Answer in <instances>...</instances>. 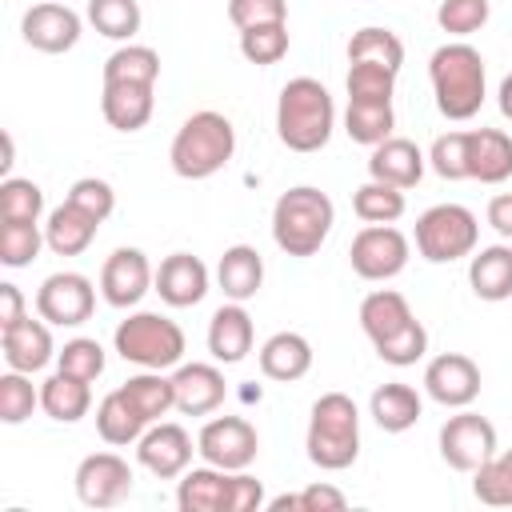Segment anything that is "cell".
<instances>
[{
  "label": "cell",
  "instance_id": "obj_1",
  "mask_svg": "<svg viewBox=\"0 0 512 512\" xmlns=\"http://www.w3.org/2000/svg\"><path fill=\"white\" fill-rule=\"evenodd\" d=\"M336 128V104L332 92L312 80V76H296L280 88L276 100V136L284 148L292 152H320L328 144Z\"/></svg>",
  "mask_w": 512,
  "mask_h": 512
},
{
  "label": "cell",
  "instance_id": "obj_2",
  "mask_svg": "<svg viewBox=\"0 0 512 512\" xmlns=\"http://www.w3.org/2000/svg\"><path fill=\"white\" fill-rule=\"evenodd\" d=\"M332 224H336V208H332L328 192H320L312 184L288 188L272 204V240L284 256H296V260L316 256L320 244L328 240Z\"/></svg>",
  "mask_w": 512,
  "mask_h": 512
},
{
  "label": "cell",
  "instance_id": "obj_3",
  "mask_svg": "<svg viewBox=\"0 0 512 512\" xmlns=\"http://www.w3.org/2000/svg\"><path fill=\"white\" fill-rule=\"evenodd\" d=\"M428 76H432V96L440 116L448 120H472L484 104V56L464 44H440L428 60Z\"/></svg>",
  "mask_w": 512,
  "mask_h": 512
},
{
  "label": "cell",
  "instance_id": "obj_4",
  "mask_svg": "<svg viewBox=\"0 0 512 512\" xmlns=\"http://www.w3.org/2000/svg\"><path fill=\"white\" fill-rule=\"evenodd\" d=\"M236 152V128L224 112H192L176 136H172V148H168V160H172V172L184 176V180H208L216 176Z\"/></svg>",
  "mask_w": 512,
  "mask_h": 512
},
{
  "label": "cell",
  "instance_id": "obj_5",
  "mask_svg": "<svg viewBox=\"0 0 512 512\" xmlns=\"http://www.w3.org/2000/svg\"><path fill=\"white\" fill-rule=\"evenodd\" d=\"M308 460L324 472H340L356 464L360 456V408L344 392H324L312 404L308 416V436H304Z\"/></svg>",
  "mask_w": 512,
  "mask_h": 512
},
{
  "label": "cell",
  "instance_id": "obj_6",
  "mask_svg": "<svg viewBox=\"0 0 512 512\" xmlns=\"http://www.w3.org/2000/svg\"><path fill=\"white\" fill-rule=\"evenodd\" d=\"M116 352L136 364V368H152V372H164V368H176L184 360V328L160 312H132L128 320L116 324V336H112Z\"/></svg>",
  "mask_w": 512,
  "mask_h": 512
},
{
  "label": "cell",
  "instance_id": "obj_7",
  "mask_svg": "<svg viewBox=\"0 0 512 512\" xmlns=\"http://www.w3.org/2000/svg\"><path fill=\"white\" fill-rule=\"evenodd\" d=\"M480 224L464 204H432L416 216V252L428 264H452L476 252Z\"/></svg>",
  "mask_w": 512,
  "mask_h": 512
},
{
  "label": "cell",
  "instance_id": "obj_8",
  "mask_svg": "<svg viewBox=\"0 0 512 512\" xmlns=\"http://www.w3.org/2000/svg\"><path fill=\"white\" fill-rule=\"evenodd\" d=\"M348 264L360 280H392L404 272L408 264V236L392 224H368L352 236V248H348Z\"/></svg>",
  "mask_w": 512,
  "mask_h": 512
},
{
  "label": "cell",
  "instance_id": "obj_9",
  "mask_svg": "<svg viewBox=\"0 0 512 512\" xmlns=\"http://www.w3.org/2000/svg\"><path fill=\"white\" fill-rule=\"evenodd\" d=\"M496 456V428L488 416L460 408L440 428V460L456 472H476L484 460Z\"/></svg>",
  "mask_w": 512,
  "mask_h": 512
},
{
  "label": "cell",
  "instance_id": "obj_10",
  "mask_svg": "<svg viewBox=\"0 0 512 512\" xmlns=\"http://www.w3.org/2000/svg\"><path fill=\"white\" fill-rule=\"evenodd\" d=\"M196 452L204 456V464L224 468V472H240L256 460L260 452V436L244 416H216L200 428L196 436Z\"/></svg>",
  "mask_w": 512,
  "mask_h": 512
},
{
  "label": "cell",
  "instance_id": "obj_11",
  "mask_svg": "<svg viewBox=\"0 0 512 512\" xmlns=\"http://www.w3.org/2000/svg\"><path fill=\"white\" fill-rule=\"evenodd\" d=\"M96 308V288L80 272H52L36 292V312L56 328H80Z\"/></svg>",
  "mask_w": 512,
  "mask_h": 512
},
{
  "label": "cell",
  "instance_id": "obj_12",
  "mask_svg": "<svg viewBox=\"0 0 512 512\" xmlns=\"http://www.w3.org/2000/svg\"><path fill=\"white\" fill-rule=\"evenodd\" d=\"M76 496L88 508H116L132 492V468L120 452H92L76 464Z\"/></svg>",
  "mask_w": 512,
  "mask_h": 512
},
{
  "label": "cell",
  "instance_id": "obj_13",
  "mask_svg": "<svg viewBox=\"0 0 512 512\" xmlns=\"http://www.w3.org/2000/svg\"><path fill=\"white\" fill-rule=\"evenodd\" d=\"M192 436L180 428V424H168V420H156L144 428V436L136 440V460L140 468H148L156 480H176L188 472L192 464Z\"/></svg>",
  "mask_w": 512,
  "mask_h": 512
},
{
  "label": "cell",
  "instance_id": "obj_14",
  "mask_svg": "<svg viewBox=\"0 0 512 512\" xmlns=\"http://www.w3.org/2000/svg\"><path fill=\"white\" fill-rule=\"evenodd\" d=\"M424 392L444 408H468L480 396V368L464 352H440L424 368Z\"/></svg>",
  "mask_w": 512,
  "mask_h": 512
},
{
  "label": "cell",
  "instance_id": "obj_15",
  "mask_svg": "<svg viewBox=\"0 0 512 512\" xmlns=\"http://www.w3.org/2000/svg\"><path fill=\"white\" fill-rule=\"evenodd\" d=\"M80 16L68 8V4H56V0H44V4H32L24 16H20V36L28 48L36 52H48V56H60L68 48H76L80 40Z\"/></svg>",
  "mask_w": 512,
  "mask_h": 512
},
{
  "label": "cell",
  "instance_id": "obj_16",
  "mask_svg": "<svg viewBox=\"0 0 512 512\" xmlns=\"http://www.w3.org/2000/svg\"><path fill=\"white\" fill-rule=\"evenodd\" d=\"M152 284H156V272L140 248H116L100 268V296L112 308L140 304L144 292H152Z\"/></svg>",
  "mask_w": 512,
  "mask_h": 512
},
{
  "label": "cell",
  "instance_id": "obj_17",
  "mask_svg": "<svg viewBox=\"0 0 512 512\" xmlns=\"http://www.w3.org/2000/svg\"><path fill=\"white\" fill-rule=\"evenodd\" d=\"M152 292H160V300L172 308H192L208 296V264L192 252H172L160 260Z\"/></svg>",
  "mask_w": 512,
  "mask_h": 512
},
{
  "label": "cell",
  "instance_id": "obj_18",
  "mask_svg": "<svg viewBox=\"0 0 512 512\" xmlns=\"http://www.w3.org/2000/svg\"><path fill=\"white\" fill-rule=\"evenodd\" d=\"M176 388V408L184 416H208L224 404V372L216 364H176L172 372Z\"/></svg>",
  "mask_w": 512,
  "mask_h": 512
},
{
  "label": "cell",
  "instance_id": "obj_19",
  "mask_svg": "<svg viewBox=\"0 0 512 512\" xmlns=\"http://www.w3.org/2000/svg\"><path fill=\"white\" fill-rule=\"evenodd\" d=\"M252 336H256L252 332V316L244 312L240 300L220 304L212 312V320H208V352L220 364H240L252 352Z\"/></svg>",
  "mask_w": 512,
  "mask_h": 512
},
{
  "label": "cell",
  "instance_id": "obj_20",
  "mask_svg": "<svg viewBox=\"0 0 512 512\" xmlns=\"http://www.w3.org/2000/svg\"><path fill=\"white\" fill-rule=\"evenodd\" d=\"M0 348H4L8 368L28 372V376L40 372V368L56 356V348H52V332H48V320H44V316H40V320L24 316L20 324L4 328V332H0Z\"/></svg>",
  "mask_w": 512,
  "mask_h": 512
},
{
  "label": "cell",
  "instance_id": "obj_21",
  "mask_svg": "<svg viewBox=\"0 0 512 512\" xmlns=\"http://www.w3.org/2000/svg\"><path fill=\"white\" fill-rule=\"evenodd\" d=\"M156 108V84H104L100 92V112L116 132H140L152 120Z\"/></svg>",
  "mask_w": 512,
  "mask_h": 512
},
{
  "label": "cell",
  "instance_id": "obj_22",
  "mask_svg": "<svg viewBox=\"0 0 512 512\" xmlns=\"http://www.w3.org/2000/svg\"><path fill=\"white\" fill-rule=\"evenodd\" d=\"M424 164H428V156H424L412 140L388 136L384 144L372 148V156H368V176H372V180H384V184H396V188H416L420 176H424Z\"/></svg>",
  "mask_w": 512,
  "mask_h": 512
},
{
  "label": "cell",
  "instance_id": "obj_23",
  "mask_svg": "<svg viewBox=\"0 0 512 512\" xmlns=\"http://www.w3.org/2000/svg\"><path fill=\"white\" fill-rule=\"evenodd\" d=\"M468 180L504 184L512 180V136L500 128H472L468 132Z\"/></svg>",
  "mask_w": 512,
  "mask_h": 512
},
{
  "label": "cell",
  "instance_id": "obj_24",
  "mask_svg": "<svg viewBox=\"0 0 512 512\" xmlns=\"http://www.w3.org/2000/svg\"><path fill=\"white\" fill-rule=\"evenodd\" d=\"M468 284L488 304L512 300V244H488V248L472 252Z\"/></svg>",
  "mask_w": 512,
  "mask_h": 512
},
{
  "label": "cell",
  "instance_id": "obj_25",
  "mask_svg": "<svg viewBox=\"0 0 512 512\" xmlns=\"http://www.w3.org/2000/svg\"><path fill=\"white\" fill-rule=\"evenodd\" d=\"M216 284H220V292L228 300H240V304L252 300L260 292V284H264V260H260V252L252 244L224 248L220 264H216Z\"/></svg>",
  "mask_w": 512,
  "mask_h": 512
},
{
  "label": "cell",
  "instance_id": "obj_26",
  "mask_svg": "<svg viewBox=\"0 0 512 512\" xmlns=\"http://www.w3.org/2000/svg\"><path fill=\"white\" fill-rule=\"evenodd\" d=\"M308 368H312V344L300 332H276L260 344V372L268 380L292 384V380L308 376Z\"/></svg>",
  "mask_w": 512,
  "mask_h": 512
},
{
  "label": "cell",
  "instance_id": "obj_27",
  "mask_svg": "<svg viewBox=\"0 0 512 512\" xmlns=\"http://www.w3.org/2000/svg\"><path fill=\"white\" fill-rule=\"evenodd\" d=\"M96 228L100 220L88 216L84 208H76L72 200H64L60 208L48 212V224H44V240L56 256H80L92 240H96Z\"/></svg>",
  "mask_w": 512,
  "mask_h": 512
},
{
  "label": "cell",
  "instance_id": "obj_28",
  "mask_svg": "<svg viewBox=\"0 0 512 512\" xmlns=\"http://www.w3.org/2000/svg\"><path fill=\"white\" fill-rule=\"evenodd\" d=\"M40 408H44V416L56 420V424H76V420H84L88 408H92V388H88V380H80V376L56 372V376H48V380L40 384Z\"/></svg>",
  "mask_w": 512,
  "mask_h": 512
},
{
  "label": "cell",
  "instance_id": "obj_29",
  "mask_svg": "<svg viewBox=\"0 0 512 512\" xmlns=\"http://www.w3.org/2000/svg\"><path fill=\"white\" fill-rule=\"evenodd\" d=\"M368 412H372V420H376L384 432H408V428L420 420L424 400H420V392H416L412 384L392 380V384H380V388L372 392Z\"/></svg>",
  "mask_w": 512,
  "mask_h": 512
},
{
  "label": "cell",
  "instance_id": "obj_30",
  "mask_svg": "<svg viewBox=\"0 0 512 512\" xmlns=\"http://www.w3.org/2000/svg\"><path fill=\"white\" fill-rule=\"evenodd\" d=\"M144 428H148V420L128 404V396H124L120 388H112V392L96 404V432H100L104 444L128 448V444H136V440L144 436Z\"/></svg>",
  "mask_w": 512,
  "mask_h": 512
},
{
  "label": "cell",
  "instance_id": "obj_31",
  "mask_svg": "<svg viewBox=\"0 0 512 512\" xmlns=\"http://www.w3.org/2000/svg\"><path fill=\"white\" fill-rule=\"evenodd\" d=\"M408 320H412V308H408V300H404L396 288H376V292H368L364 304H360V328H364V336H368L372 344L388 340V336L400 332Z\"/></svg>",
  "mask_w": 512,
  "mask_h": 512
},
{
  "label": "cell",
  "instance_id": "obj_32",
  "mask_svg": "<svg viewBox=\"0 0 512 512\" xmlns=\"http://www.w3.org/2000/svg\"><path fill=\"white\" fill-rule=\"evenodd\" d=\"M120 392L128 396V404L148 420V424H156L160 416H168L172 408H176V388H172V376H164V372H152V368H144L140 376H132V380H124L120 384Z\"/></svg>",
  "mask_w": 512,
  "mask_h": 512
},
{
  "label": "cell",
  "instance_id": "obj_33",
  "mask_svg": "<svg viewBox=\"0 0 512 512\" xmlns=\"http://www.w3.org/2000/svg\"><path fill=\"white\" fill-rule=\"evenodd\" d=\"M224 480L228 472L212 464L184 472L176 488V508L180 512H224Z\"/></svg>",
  "mask_w": 512,
  "mask_h": 512
},
{
  "label": "cell",
  "instance_id": "obj_34",
  "mask_svg": "<svg viewBox=\"0 0 512 512\" xmlns=\"http://www.w3.org/2000/svg\"><path fill=\"white\" fill-rule=\"evenodd\" d=\"M384 64V68H392V72H400V64H404V44H400V36L392 32V28H376V24H368V28H356L352 32V40H348V64Z\"/></svg>",
  "mask_w": 512,
  "mask_h": 512
},
{
  "label": "cell",
  "instance_id": "obj_35",
  "mask_svg": "<svg viewBox=\"0 0 512 512\" xmlns=\"http://www.w3.org/2000/svg\"><path fill=\"white\" fill-rule=\"evenodd\" d=\"M156 84L160 80V56L148 44H124L104 60V84Z\"/></svg>",
  "mask_w": 512,
  "mask_h": 512
},
{
  "label": "cell",
  "instance_id": "obj_36",
  "mask_svg": "<svg viewBox=\"0 0 512 512\" xmlns=\"http://www.w3.org/2000/svg\"><path fill=\"white\" fill-rule=\"evenodd\" d=\"M352 212L364 224H396L404 216V188L368 176V184H360L352 192Z\"/></svg>",
  "mask_w": 512,
  "mask_h": 512
},
{
  "label": "cell",
  "instance_id": "obj_37",
  "mask_svg": "<svg viewBox=\"0 0 512 512\" xmlns=\"http://www.w3.org/2000/svg\"><path fill=\"white\" fill-rule=\"evenodd\" d=\"M396 128V116H392V104H364V100H348V112H344V132L364 144V148H376L392 136Z\"/></svg>",
  "mask_w": 512,
  "mask_h": 512
},
{
  "label": "cell",
  "instance_id": "obj_38",
  "mask_svg": "<svg viewBox=\"0 0 512 512\" xmlns=\"http://www.w3.org/2000/svg\"><path fill=\"white\" fill-rule=\"evenodd\" d=\"M140 4L136 0H88V24L108 40H132L140 32Z\"/></svg>",
  "mask_w": 512,
  "mask_h": 512
},
{
  "label": "cell",
  "instance_id": "obj_39",
  "mask_svg": "<svg viewBox=\"0 0 512 512\" xmlns=\"http://www.w3.org/2000/svg\"><path fill=\"white\" fill-rule=\"evenodd\" d=\"M44 232L32 220H0V264L8 268H28L40 248H44Z\"/></svg>",
  "mask_w": 512,
  "mask_h": 512
},
{
  "label": "cell",
  "instance_id": "obj_40",
  "mask_svg": "<svg viewBox=\"0 0 512 512\" xmlns=\"http://www.w3.org/2000/svg\"><path fill=\"white\" fill-rule=\"evenodd\" d=\"M396 92V72L384 64H348V100L364 104H392Z\"/></svg>",
  "mask_w": 512,
  "mask_h": 512
},
{
  "label": "cell",
  "instance_id": "obj_41",
  "mask_svg": "<svg viewBox=\"0 0 512 512\" xmlns=\"http://www.w3.org/2000/svg\"><path fill=\"white\" fill-rule=\"evenodd\" d=\"M240 56L248 64H276L288 56V24H260V28H244L240 32Z\"/></svg>",
  "mask_w": 512,
  "mask_h": 512
},
{
  "label": "cell",
  "instance_id": "obj_42",
  "mask_svg": "<svg viewBox=\"0 0 512 512\" xmlns=\"http://www.w3.org/2000/svg\"><path fill=\"white\" fill-rule=\"evenodd\" d=\"M32 408H40V388H32L28 372L8 368L0 376V420L4 424H24L32 416Z\"/></svg>",
  "mask_w": 512,
  "mask_h": 512
},
{
  "label": "cell",
  "instance_id": "obj_43",
  "mask_svg": "<svg viewBox=\"0 0 512 512\" xmlns=\"http://www.w3.org/2000/svg\"><path fill=\"white\" fill-rule=\"evenodd\" d=\"M376 348V356L384 360V364H392V368H408V364H416L424 352H428V328L412 316L400 332H392L388 340H380V344H372Z\"/></svg>",
  "mask_w": 512,
  "mask_h": 512
},
{
  "label": "cell",
  "instance_id": "obj_44",
  "mask_svg": "<svg viewBox=\"0 0 512 512\" xmlns=\"http://www.w3.org/2000/svg\"><path fill=\"white\" fill-rule=\"evenodd\" d=\"M44 212V192L40 184L32 180H20V176H4L0 184V220H40Z\"/></svg>",
  "mask_w": 512,
  "mask_h": 512
},
{
  "label": "cell",
  "instance_id": "obj_45",
  "mask_svg": "<svg viewBox=\"0 0 512 512\" xmlns=\"http://www.w3.org/2000/svg\"><path fill=\"white\" fill-rule=\"evenodd\" d=\"M428 164L440 180H468V132H444L428 148Z\"/></svg>",
  "mask_w": 512,
  "mask_h": 512
},
{
  "label": "cell",
  "instance_id": "obj_46",
  "mask_svg": "<svg viewBox=\"0 0 512 512\" xmlns=\"http://www.w3.org/2000/svg\"><path fill=\"white\" fill-rule=\"evenodd\" d=\"M488 16H492L488 0H440V8H436V24L448 36H472L488 24Z\"/></svg>",
  "mask_w": 512,
  "mask_h": 512
},
{
  "label": "cell",
  "instance_id": "obj_47",
  "mask_svg": "<svg viewBox=\"0 0 512 512\" xmlns=\"http://www.w3.org/2000/svg\"><path fill=\"white\" fill-rule=\"evenodd\" d=\"M56 360H60V372L80 376V380H88V384L104 372V348H100V340H92V336L68 340V344L56 352Z\"/></svg>",
  "mask_w": 512,
  "mask_h": 512
},
{
  "label": "cell",
  "instance_id": "obj_48",
  "mask_svg": "<svg viewBox=\"0 0 512 512\" xmlns=\"http://www.w3.org/2000/svg\"><path fill=\"white\" fill-rule=\"evenodd\" d=\"M472 492L480 504H492V508H508L512 504V472L500 456L484 460L476 472H472Z\"/></svg>",
  "mask_w": 512,
  "mask_h": 512
},
{
  "label": "cell",
  "instance_id": "obj_49",
  "mask_svg": "<svg viewBox=\"0 0 512 512\" xmlns=\"http://www.w3.org/2000/svg\"><path fill=\"white\" fill-rule=\"evenodd\" d=\"M64 200H72L76 208H84V212L96 216L100 224H104V220L112 216V208H116V192H112V184L100 180V176H84V180H76V184L68 188Z\"/></svg>",
  "mask_w": 512,
  "mask_h": 512
},
{
  "label": "cell",
  "instance_id": "obj_50",
  "mask_svg": "<svg viewBox=\"0 0 512 512\" xmlns=\"http://www.w3.org/2000/svg\"><path fill=\"white\" fill-rule=\"evenodd\" d=\"M228 20L240 32L260 28V24H284L288 20V0H228Z\"/></svg>",
  "mask_w": 512,
  "mask_h": 512
},
{
  "label": "cell",
  "instance_id": "obj_51",
  "mask_svg": "<svg viewBox=\"0 0 512 512\" xmlns=\"http://www.w3.org/2000/svg\"><path fill=\"white\" fill-rule=\"evenodd\" d=\"M260 504H264V484L256 476H248L244 468L228 472V480H224V512H256Z\"/></svg>",
  "mask_w": 512,
  "mask_h": 512
},
{
  "label": "cell",
  "instance_id": "obj_52",
  "mask_svg": "<svg viewBox=\"0 0 512 512\" xmlns=\"http://www.w3.org/2000/svg\"><path fill=\"white\" fill-rule=\"evenodd\" d=\"M348 504V496L332 484H308L300 492V512H340Z\"/></svg>",
  "mask_w": 512,
  "mask_h": 512
},
{
  "label": "cell",
  "instance_id": "obj_53",
  "mask_svg": "<svg viewBox=\"0 0 512 512\" xmlns=\"http://www.w3.org/2000/svg\"><path fill=\"white\" fill-rule=\"evenodd\" d=\"M20 320H24V292L4 280L0 284V332L12 328V324H20Z\"/></svg>",
  "mask_w": 512,
  "mask_h": 512
},
{
  "label": "cell",
  "instance_id": "obj_54",
  "mask_svg": "<svg viewBox=\"0 0 512 512\" xmlns=\"http://www.w3.org/2000/svg\"><path fill=\"white\" fill-rule=\"evenodd\" d=\"M488 224L496 228L500 240L512 244V192H500V196L488 200Z\"/></svg>",
  "mask_w": 512,
  "mask_h": 512
},
{
  "label": "cell",
  "instance_id": "obj_55",
  "mask_svg": "<svg viewBox=\"0 0 512 512\" xmlns=\"http://www.w3.org/2000/svg\"><path fill=\"white\" fill-rule=\"evenodd\" d=\"M496 104L504 112V120H512V72L500 80V92H496Z\"/></svg>",
  "mask_w": 512,
  "mask_h": 512
},
{
  "label": "cell",
  "instance_id": "obj_56",
  "mask_svg": "<svg viewBox=\"0 0 512 512\" xmlns=\"http://www.w3.org/2000/svg\"><path fill=\"white\" fill-rule=\"evenodd\" d=\"M268 508H272V512H284V508H300V496H276V500H268Z\"/></svg>",
  "mask_w": 512,
  "mask_h": 512
},
{
  "label": "cell",
  "instance_id": "obj_57",
  "mask_svg": "<svg viewBox=\"0 0 512 512\" xmlns=\"http://www.w3.org/2000/svg\"><path fill=\"white\" fill-rule=\"evenodd\" d=\"M12 152H16V148H12V136L4 132V160H0V168H4V172L12 168Z\"/></svg>",
  "mask_w": 512,
  "mask_h": 512
},
{
  "label": "cell",
  "instance_id": "obj_58",
  "mask_svg": "<svg viewBox=\"0 0 512 512\" xmlns=\"http://www.w3.org/2000/svg\"><path fill=\"white\" fill-rule=\"evenodd\" d=\"M500 460H504V464H508V472H512V448H508V452H504Z\"/></svg>",
  "mask_w": 512,
  "mask_h": 512
}]
</instances>
